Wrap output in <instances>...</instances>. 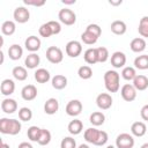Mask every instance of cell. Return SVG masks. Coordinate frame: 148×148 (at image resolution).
I'll return each instance as SVG.
<instances>
[{"label":"cell","instance_id":"obj_50","mask_svg":"<svg viewBox=\"0 0 148 148\" xmlns=\"http://www.w3.org/2000/svg\"><path fill=\"white\" fill-rule=\"evenodd\" d=\"M77 148H90V147H89L87 143H81V145H80Z\"/></svg>","mask_w":148,"mask_h":148},{"label":"cell","instance_id":"obj_31","mask_svg":"<svg viewBox=\"0 0 148 148\" xmlns=\"http://www.w3.org/2000/svg\"><path fill=\"white\" fill-rule=\"evenodd\" d=\"M134 68H138L141 71L148 69V54L138 56L134 59Z\"/></svg>","mask_w":148,"mask_h":148},{"label":"cell","instance_id":"obj_13","mask_svg":"<svg viewBox=\"0 0 148 148\" xmlns=\"http://www.w3.org/2000/svg\"><path fill=\"white\" fill-rule=\"evenodd\" d=\"M37 94H38L37 88H36L34 84H27V86H24V87L22 88V90H21V96H22V98H23L24 101H28V102L34 101V99L37 97Z\"/></svg>","mask_w":148,"mask_h":148},{"label":"cell","instance_id":"obj_2","mask_svg":"<svg viewBox=\"0 0 148 148\" xmlns=\"http://www.w3.org/2000/svg\"><path fill=\"white\" fill-rule=\"evenodd\" d=\"M104 86L109 92H117L120 88V75L114 69H109L104 74Z\"/></svg>","mask_w":148,"mask_h":148},{"label":"cell","instance_id":"obj_21","mask_svg":"<svg viewBox=\"0 0 148 148\" xmlns=\"http://www.w3.org/2000/svg\"><path fill=\"white\" fill-rule=\"evenodd\" d=\"M51 83L56 90H61V89L66 88V86H67V77L65 75L57 74L51 79Z\"/></svg>","mask_w":148,"mask_h":148},{"label":"cell","instance_id":"obj_28","mask_svg":"<svg viewBox=\"0 0 148 148\" xmlns=\"http://www.w3.org/2000/svg\"><path fill=\"white\" fill-rule=\"evenodd\" d=\"M16 31V24L14 21L7 20L1 24V32L5 36H12Z\"/></svg>","mask_w":148,"mask_h":148},{"label":"cell","instance_id":"obj_48","mask_svg":"<svg viewBox=\"0 0 148 148\" xmlns=\"http://www.w3.org/2000/svg\"><path fill=\"white\" fill-rule=\"evenodd\" d=\"M61 2H62L64 5H74L76 1H75V0H62Z\"/></svg>","mask_w":148,"mask_h":148},{"label":"cell","instance_id":"obj_16","mask_svg":"<svg viewBox=\"0 0 148 148\" xmlns=\"http://www.w3.org/2000/svg\"><path fill=\"white\" fill-rule=\"evenodd\" d=\"M1 110L5 113H8V114L14 113L17 110V102L15 99H13V98H9V97L5 98L1 102Z\"/></svg>","mask_w":148,"mask_h":148},{"label":"cell","instance_id":"obj_35","mask_svg":"<svg viewBox=\"0 0 148 148\" xmlns=\"http://www.w3.org/2000/svg\"><path fill=\"white\" fill-rule=\"evenodd\" d=\"M77 75L80 79L82 80H89L91 76H92V69L90 66L88 65H83L81 67H79L77 69Z\"/></svg>","mask_w":148,"mask_h":148},{"label":"cell","instance_id":"obj_43","mask_svg":"<svg viewBox=\"0 0 148 148\" xmlns=\"http://www.w3.org/2000/svg\"><path fill=\"white\" fill-rule=\"evenodd\" d=\"M49 25L51 27L52 31H53V35H58L60 31H61V24L58 22V21H49L47 22Z\"/></svg>","mask_w":148,"mask_h":148},{"label":"cell","instance_id":"obj_18","mask_svg":"<svg viewBox=\"0 0 148 148\" xmlns=\"http://www.w3.org/2000/svg\"><path fill=\"white\" fill-rule=\"evenodd\" d=\"M146 46H147V43L145 40V38L142 37H136V38H133L130 43V47L133 52L135 53H140L142 51L146 50Z\"/></svg>","mask_w":148,"mask_h":148},{"label":"cell","instance_id":"obj_41","mask_svg":"<svg viewBox=\"0 0 148 148\" xmlns=\"http://www.w3.org/2000/svg\"><path fill=\"white\" fill-rule=\"evenodd\" d=\"M60 148H77L75 139L72 136H65L60 142Z\"/></svg>","mask_w":148,"mask_h":148},{"label":"cell","instance_id":"obj_10","mask_svg":"<svg viewBox=\"0 0 148 148\" xmlns=\"http://www.w3.org/2000/svg\"><path fill=\"white\" fill-rule=\"evenodd\" d=\"M82 109H83V105L79 99H72L67 103V105L65 108V111L68 116L76 117L82 112Z\"/></svg>","mask_w":148,"mask_h":148},{"label":"cell","instance_id":"obj_1","mask_svg":"<svg viewBox=\"0 0 148 148\" xmlns=\"http://www.w3.org/2000/svg\"><path fill=\"white\" fill-rule=\"evenodd\" d=\"M83 138L88 143H91L94 146H104L109 140L108 133L105 131H101L95 127L87 128L83 133Z\"/></svg>","mask_w":148,"mask_h":148},{"label":"cell","instance_id":"obj_29","mask_svg":"<svg viewBox=\"0 0 148 148\" xmlns=\"http://www.w3.org/2000/svg\"><path fill=\"white\" fill-rule=\"evenodd\" d=\"M12 74L17 81H24L28 77V71L23 66H15L12 71Z\"/></svg>","mask_w":148,"mask_h":148},{"label":"cell","instance_id":"obj_47","mask_svg":"<svg viewBox=\"0 0 148 148\" xmlns=\"http://www.w3.org/2000/svg\"><path fill=\"white\" fill-rule=\"evenodd\" d=\"M109 3H110L111 6H119V5H121V3H123V1H121V0H117V1L110 0V1H109Z\"/></svg>","mask_w":148,"mask_h":148},{"label":"cell","instance_id":"obj_46","mask_svg":"<svg viewBox=\"0 0 148 148\" xmlns=\"http://www.w3.org/2000/svg\"><path fill=\"white\" fill-rule=\"evenodd\" d=\"M17 148H34V147H32V145L29 143V142H21V143L17 146Z\"/></svg>","mask_w":148,"mask_h":148},{"label":"cell","instance_id":"obj_4","mask_svg":"<svg viewBox=\"0 0 148 148\" xmlns=\"http://www.w3.org/2000/svg\"><path fill=\"white\" fill-rule=\"evenodd\" d=\"M59 21L65 25H73L76 22V14L68 8H62L58 13Z\"/></svg>","mask_w":148,"mask_h":148},{"label":"cell","instance_id":"obj_5","mask_svg":"<svg viewBox=\"0 0 148 148\" xmlns=\"http://www.w3.org/2000/svg\"><path fill=\"white\" fill-rule=\"evenodd\" d=\"M134 138L130 133H120L116 138V147L117 148H133L134 147Z\"/></svg>","mask_w":148,"mask_h":148},{"label":"cell","instance_id":"obj_8","mask_svg":"<svg viewBox=\"0 0 148 148\" xmlns=\"http://www.w3.org/2000/svg\"><path fill=\"white\" fill-rule=\"evenodd\" d=\"M13 17H14V21L17 23H27L30 20V12L24 6H20L14 9Z\"/></svg>","mask_w":148,"mask_h":148},{"label":"cell","instance_id":"obj_52","mask_svg":"<svg viewBox=\"0 0 148 148\" xmlns=\"http://www.w3.org/2000/svg\"><path fill=\"white\" fill-rule=\"evenodd\" d=\"M140 148H148V142H146V143H143V145H142V146H141Z\"/></svg>","mask_w":148,"mask_h":148},{"label":"cell","instance_id":"obj_37","mask_svg":"<svg viewBox=\"0 0 148 148\" xmlns=\"http://www.w3.org/2000/svg\"><path fill=\"white\" fill-rule=\"evenodd\" d=\"M39 133H40V128L37 127V126H30L27 131V135H28V139L30 141H34V142H37L38 141V138H39Z\"/></svg>","mask_w":148,"mask_h":148},{"label":"cell","instance_id":"obj_7","mask_svg":"<svg viewBox=\"0 0 148 148\" xmlns=\"http://www.w3.org/2000/svg\"><path fill=\"white\" fill-rule=\"evenodd\" d=\"M66 54L71 58H77L82 53V44L79 40H69L65 46Z\"/></svg>","mask_w":148,"mask_h":148},{"label":"cell","instance_id":"obj_20","mask_svg":"<svg viewBox=\"0 0 148 148\" xmlns=\"http://www.w3.org/2000/svg\"><path fill=\"white\" fill-rule=\"evenodd\" d=\"M40 62V58L37 53H29L24 59V65L29 69H35Z\"/></svg>","mask_w":148,"mask_h":148},{"label":"cell","instance_id":"obj_40","mask_svg":"<svg viewBox=\"0 0 148 148\" xmlns=\"http://www.w3.org/2000/svg\"><path fill=\"white\" fill-rule=\"evenodd\" d=\"M97 50V57H98V62H105L109 59V50L104 46H99L96 47Z\"/></svg>","mask_w":148,"mask_h":148},{"label":"cell","instance_id":"obj_51","mask_svg":"<svg viewBox=\"0 0 148 148\" xmlns=\"http://www.w3.org/2000/svg\"><path fill=\"white\" fill-rule=\"evenodd\" d=\"M0 56H1V61H0V64H3V51H2V50L0 51Z\"/></svg>","mask_w":148,"mask_h":148},{"label":"cell","instance_id":"obj_9","mask_svg":"<svg viewBox=\"0 0 148 148\" xmlns=\"http://www.w3.org/2000/svg\"><path fill=\"white\" fill-rule=\"evenodd\" d=\"M112 103H113L112 96L110 94H108V92H101L96 97V104H97V106L101 110H108V109H110L112 106Z\"/></svg>","mask_w":148,"mask_h":148},{"label":"cell","instance_id":"obj_49","mask_svg":"<svg viewBox=\"0 0 148 148\" xmlns=\"http://www.w3.org/2000/svg\"><path fill=\"white\" fill-rule=\"evenodd\" d=\"M0 148H10V147H9V145H8V143H6V142H1Z\"/></svg>","mask_w":148,"mask_h":148},{"label":"cell","instance_id":"obj_45","mask_svg":"<svg viewBox=\"0 0 148 148\" xmlns=\"http://www.w3.org/2000/svg\"><path fill=\"white\" fill-rule=\"evenodd\" d=\"M140 116H141V118H142L143 120L148 121V104H146V105H143V106L141 108V110H140Z\"/></svg>","mask_w":148,"mask_h":148},{"label":"cell","instance_id":"obj_44","mask_svg":"<svg viewBox=\"0 0 148 148\" xmlns=\"http://www.w3.org/2000/svg\"><path fill=\"white\" fill-rule=\"evenodd\" d=\"M23 2H24V5L35 6V7H42V6L45 5V1L44 0H40V1H38V0H24Z\"/></svg>","mask_w":148,"mask_h":148},{"label":"cell","instance_id":"obj_15","mask_svg":"<svg viewBox=\"0 0 148 148\" xmlns=\"http://www.w3.org/2000/svg\"><path fill=\"white\" fill-rule=\"evenodd\" d=\"M0 91L3 96H10L15 91V82L12 79L2 80V82L0 84Z\"/></svg>","mask_w":148,"mask_h":148},{"label":"cell","instance_id":"obj_6","mask_svg":"<svg viewBox=\"0 0 148 148\" xmlns=\"http://www.w3.org/2000/svg\"><path fill=\"white\" fill-rule=\"evenodd\" d=\"M46 59L51 64H60L64 59V53L58 46H50L46 50Z\"/></svg>","mask_w":148,"mask_h":148},{"label":"cell","instance_id":"obj_25","mask_svg":"<svg viewBox=\"0 0 148 148\" xmlns=\"http://www.w3.org/2000/svg\"><path fill=\"white\" fill-rule=\"evenodd\" d=\"M67 130L72 135H77L83 131V124L79 119H73V120L69 121V124L67 126Z\"/></svg>","mask_w":148,"mask_h":148},{"label":"cell","instance_id":"obj_34","mask_svg":"<svg viewBox=\"0 0 148 148\" xmlns=\"http://www.w3.org/2000/svg\"><path fill=\"white\" fill-rule=\"evenodd\" d=\"M136 75H138V74H136L135 68H134V67H131V66H126V67H124L123 71H121V76H123V79L126 80V81H133Z\"/></svg>","mask_w":148,"mask_h":148},{"label":"cell","instance_id":"obj_3","mask_svg":"<svg viewBox=\"0 0 148 148\" xmlns=\"http://www.w3.org/2000/svg\"><path fill=\"white\" fill-rule=\"evenodd\" d=\"M22 125L17 119H9V118H1L0 119V132L2 134L8 135H16L21 132Z\"/></svg>","mask_w":148,"mask_h":148},{"label":"cell","instance_id":"obj_53","mask_svg":"<svg viewBox=\"0 0 148 148\" xmlns=\"http://www.w3.org/2000/svg\"><path fill=\"white\" fill-rule=\"evenodd\" d=\"M106 148H114V146H112V145H109V146H106Z\"/></svg>","mask_w":148,"mask_h":148},{"label":"cell","instance_id":"obj_36","mask_svg":"<svg viewBox=\"0 0 148 148\" xmlns=\"http://www.w3.org/2000/svg\"><path fill=\"white\" fill-rule=\"evenodd\" d=\"M81 40H82L84 44H87V45H92V44H95V43L98 40V37L95 36L94 34H91V32L84 30V32L81 34Z\"/></svg>","mask_w":148,"mask_h":148},{"label":"cell","instance_id":"obj_19","mask_svg":"<svg viewBox=\"0 0 148 148\" xmlns=\"http://www.w3.org/2000/svg\"><path fill=\"white\" fill-rule=\"evenodd\" d=\"M131 133L134 136L141 138L147 133V126L143 121H134L131 126Z\"/></svg>","mask_w":148,"mask_h":148},{"label":"cell","instance_id":"obj_38","mask_svg":"<svg viewBox=\"0 0 148 148\" xmlns=\"http://www.w3.org/2000/svg\"><path fill=\"white\" fill-rule=\"evenodd\" d=\"M18 118L22 121H29V120H31V118H32V111H31V109H29L27 106L21 108L18 110Z\"/></svg>","mask_w":148,"mask_h":148},{"label":"cell","instance_id":"obj_42","mask_svg":"<svg viewBox=\"0 0 148 148\" xmlns=\"http://www.w3.org/2000/svg\"><path fill=\"white\" fill-rule=\"evenodd\" d=\"M86 30L89 31V32H91V34H94V35L97 36L98 38H99V36L102 35V28H101L98 24H96V23H90L89 25H87Z\"/></svg>","mask_w":148,"mask_h":148},{"label":"cell","instance_id":"obj_14","mask_svg":"<svg viewBox=\"0 0 148 148\" xmlns=\"http://www.w3.org/2000/svg\"><path fill=\"white\" fill-rule=\"evenodd\" d=\"M126 64V54L120 51H116L111 56V65L114 68H124Z\"/></svg>","mask_w":148,"mask_h":148},{"label":"cell","instance_id":"obj_11","mask_svg":"<svg viewBox=\"0 0 148 148\" xmlns=\"http://www.w3.org/2000/svg\"><path fill=\"white\" fill-rule=\"evenodd\" d=\"M138 90L133 87V84H130V83H126L121 87L120 89V95L123 97L124 101L126 102H133L135 98H136V92Z\"/></svg>","mask_w":148,"mask_h":148},{"label":"cell","instance_id":"obj_22","mask_svg":"<svg viewBox=\"0 0 148 148\" xmlns=\"http://www.w3.org/2000/svg\"><path fill=\"white\" fill-rule=\"evenodd\" d=\"M133 87L136 89V90H139V91H142V90H146L147 88H148V77L146 76V75H141V74H139V75H136L135 76V79L133 80Z\"/></svg>","mask_w":148,"mask_h":148},{"label":"cell","instance_id":"obj_30","mask_svg":"<svg viewBox=\"0 0 148 148\" xmlns=\"http://www.w3.org/2000/svg\"><path fill=\"white\" fill-rule=\"evenodd\" d=\"M89 121L94 125V126H101L104 124L105 121V116L102 111H95L90 114L89 117Z\"/></svg>","mask_w":148,"mask_h":148},{"label":"cell","instance_id":"obj_32","mask_svg":"<svg viewBox=\"0 0 148 148\" xmlns=\"http://www.w3.org/2000/svg\"><path fill=\"white\" fill-rule=\"evenodd\" d=\"M138 31L142 38H148V16H143L140 18Z\"/></svg>","mask_w":148,"mask_h":148},{"label":"cell","instance_id":"obj_39","mask_svg":"<svg viewBox=\"0 0 148 148\" xmlns=\"http://www.w3.org/2000/svg\"><path fill=\"white\" fill-rule=\"evenodd\" d=\"M38 32H39V35H40L42 37H44V38H49V37H51V36L53 35V31H52V29H51V27L49 25L47 22H46V23H43V24L39 27Z\"/></svg>","mask_w":148,"mask_h":148},{"label":"cell","instance_id":"obj_23","mask_svg":"<svg viewBox=\"0 0 148 148\" xmlns=\"http://www.w3.org/2000/svg\"><path fill=\"white\" fill-rule=\"evenodd\" d=\"M110 28H111V31H112L114 35H118V36L124 35V34L126 32V30H127L126 23H125L124 21H121V20H116V21H113V22L111 23Z\"/></svg>","mask_w":148,"mask_h":148},{"label":"cell","instance_id":"obj_33","mask_svg":"<svg viewBox=\"0 0 148 148\" xmlns=\"http://www.w3.org/2000/svg\"><path fill=\"white\" fill-rule=\"evenodd\" d=\"M51 132L46 128H40V133H39V138H38V141L37 143L40 145V146H46L50 143L51 141Z\"/></svg>","mask_w":148,"mask_h":148},{"label":"cell","instance_id":"obj_12","mask_svg":"<svg viewBox=\"0 0 148 148\" xmlns=\"http://www.w3.org/2000/svg\"><path fill=\"white\" fill-rule=\"evenodd\" d=\"M40 45H42V42H40L39 37L34 36V35L29 36V37L24 40V46H25V49H27L29 52H31V53H36V52L40 49Z\"/></svg>","mask_w":148,"mask_h":148},{"label":"cell","instance_id":"obj_17","mask_svg":"<svg viewBox=\"0 0 148 148\" xmlns=\"http://www.w3.org/2000/svg\"><path fill=\"white\" fill-rule=\"evenodd\" d=\"M58 110H59V102H58L57 98L51 97V98L46 99V102H45V104H44V112H45L46 114L52 116V114L57 113Z\"/></svg>","mask_w":148,"mask_h":148},{"label":"cell","instance_id":"obj_24","mask_svg":"<svg viewBox=\"0 0 148 148\" xmlns=\"http://www.w3.org/2000/svg\"><path fill=\"white\" fill-rule=\"evenodd\" d=\"M83 58H84V61L88 65H94V64L98 62V57H97L96 47H89L88 50H86L84 53H83Z\"/></svg>","mask_w":148,"mask_h":148},{"label":"cell","instance_id":"obj_26","mask_svg":"<svg viewBox=\"0 0 148 148\" xmlns=\"http://www.w3.org/2000/svg\"><path fill=\"white\" fill-rule=\"evenodd\" d=\"M23 56V49L18 44H13L8 47V57L12 60H18Z\"/></svg>","mask_w":148,"mask_h":148},{"label":"cell","instance_id":"obj_27","mask_svg":"<svg viewBox=\"0 0 148 148\" xmlns=\"http://www.w3.org/2000/svg\"><path fill=\"white\" fill-rule=\"evenodd\" d=\"M34 77H35V80L38 83H46L47 81H50L51 75H50V72L47 69H45V68H38L35 72Z\"/></svg>","mask_w":148,"mask_h":148}]
</instances>
